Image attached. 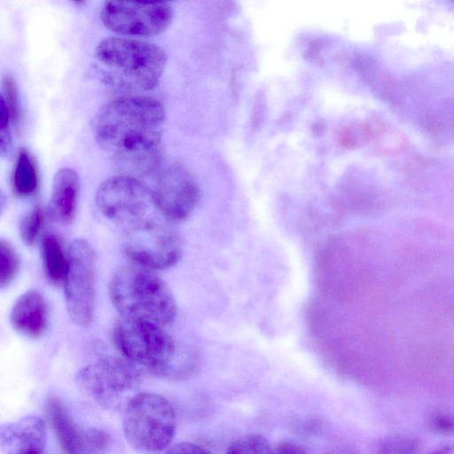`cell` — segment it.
<instances>
[{
    "mask_svg": "<svg viewBox=\"0 0 454 454\" xmlns=\"http://www.w3.org/2000/svg\"><path fill=\"white\" fill-rule=\"evenodd\" d=\"M45 412L65 454H102L109 446L107 434L97 428H82L58 398L48 399Z\"/></svg>",
    "mask_w": 454,
    "mask_h": 454,
    "instance_id": "cell-12",
    "label": "cell"
},
{
    "mask_svg": "<svg viewBox=\"0 0 454 454\" xmlns=\"http://www.w3.org/2000/svg\"><path fill=\"white\" fill-rule=\"evenodd\" d=\"M1 101L8 110L12 122L17 124L20 117L19 96L15 80L10 73L2 81Z\"/></svg>",
    "mask_w": 454,
    "mask_h": 454,
    "instance_id": "cell-22",
    "label": "cell"
},
{
    "mask_svg": "<svg viewBox=\"0 0 454 454\" xmlns=\"http://www.w3.org/2000/svg\"><path fill=\"white\" fill-rule=\"evenodd\" d=\"M162 104L151 97L114 99L98 114L95 131L126 176L148 175L158 168L161 154Z\"/></svg>",
    "mask_w": 454,
    "mask_h": 454,
    "instance_id": "cell-1",
    "label": "cell"
},
{
    "mask_svg": "<svg viewBox=\"0 0 454 454\" xmlns=\"http://www.w3.org/2000/svg\"><path fill=\"white\" fill-rule=\"evenodd\" d=\"M1 103V108H0V135H1V143H0V148H1V153L4 154L5 152L8 151L11 145V132H10V122H12L9 112L7 108L5 107L3 101H0Z\"/></svg>",
    "mask_w": 454,
    "mask_h": 454,
    "instance_id": "cell-24",
    "label": "cell"
},
{
    "mask_svg": "<svg viewBox=\"0 0 454 454\" xmlns=\"http://www.w3.org/2000/svg\"><path fill=\"white\" fill-rule=\"evenodd\" d=\"M1 447L6 454H23L32 450H43L46 442L43 420L28 416L1 428Z\"/></svg>",
    "mask_w": 454,
    "mask_h": 454,
    "instance_id": "cell-13",
    "label": "cell"
},
{
    "mask_svg": "<svg viewBox=\"0 0 454 454\" xmlns=\"http://www.w3.org/2000/svg\"><path fill=\"white\" fill-rule=\"evenodd\" d=\"M165 454H213L208 450L200 445L182 442L172 445Z\"/></svg>",
    "mask_w": 454,
    "mask_h": 454,
    "instance_id": "cell-25",
    "label": "cell"
},
{
    "mask_svg": "<svg viewBox=\"0 0 454 454\" xmlns=\"http://www.w3.org/2000/svg\"><path fill=\"white\" fill-rule=\"evenodd\" d=\"M123 250L136 264L148 269L175 265L184 253V241L170 225L141 219L126 227Z\"/></svg>",
    "mask_w": 454,
    "mask_h": 454,
    "instance_id": "cell-7",
    "label": "cell"
},
{
    "mask_svg": "<svg viewBox=\"0 0 454 454\" xmlns=\"http://www.w3.org/2000/svg\"><path fill=\"white\" fill-rule=\"evenodd\" d=\"M176 419L172 404L153 393H139L126 405L122 430L136 450L157 452L165 449L176 432Z\"/></svg>",
    "mask_w": 454,
    "mask_h": 454,
    "instance_id": "cell-4",
    "label": "cell"
},
{
    "mask_svg": "<svg viewBox=\"0 0 454 454\" xmlns=\"http://www.w3.org/2000/svg\"><path fill=\"white\" fill-rule=\"evenodd\" d=\"M23 454H43V450H32L26 451Z\"/></svg>",
    "mask_w": 454,
    "mask_h": 454,
    "instance_id": "cell-29",
    "label": "cell"
},
{
    "mask_svg": "<svg viewBox=\"0 0 454 454\" xmlns=\"http://www.w3.org/2000/svg\"><path fill=\"white\" fill-rule=\"evenodd\" d=\"M95 200L106 218L127 226L143 219L153 202L151 191L136 177L126 175L101 183Z\"/></svg>",
    "mask_w": 454,
    "mask_h": 454,
    "instance_id": "cell-10",
    "label": "cell"
},
{
    "mask_svg": "<svg viewBox=\"0 0 454 454\" xmlns=\"http://www.w3.org/2000/svg\"><path fill=\"white\" fill-rule=\"evenodd\" d=\"M109 297L121 318L162 327L176 316V304L168 285L151 269L138 264L119 267L108 286Z\"/></svg>",
    "mask_w": 454,
    "mask_h": 454,
    "instance_id": "cell-2",
    "label": "cell"
},
{
    "mask_svg": "<svg viewBox=\"0 0 454 454\" xmlns=\"http://www.w3.org/2000/svg\"><path fill=\"white\" fill-rule=\"evenodd\" d=\"M10 320L19 333L38 338L45 331L48 321V309L44 298L35 290L21 294L15 301Z\"/></svg>",
    "mask_w": 454,
    "mask_h": 454,
    "instance_id": "cell-15",
    "label": "cell"
},
{
    "mask_svg": "<svg viewBox=\"0 0 454 454\" xmlns=\"http://www.w3.org/2000/svg\"><path fill=\"white\" fill-rule=\"evenodd\" d=\"M80 181L79 176L70 168H59L52 182L49 204L51 217L62 223H71L77 212Z\"/></svg>",
    "mask_w": 454,
    "mask_h": 454,
    "instance_id": "cell-14",
    "label": "cell"
},
{
    "mask_svg": "<svg viewBox=\"0 0 454 454\" xmlns=\"http://www.w3.org/2000/svg\"><path fill=\"white\" fill-rule=\"evenodd\" d=\"M272 454H308V452L300 444L291 441H286L280 442L275 448Z\"/></svg>",
    "mask_w": 454,
    "mask_h": 454,
    "instance_id": "cell-26",
    "label": "cell"
},
{
    "mask_svg": "<svg viewBox=\"0 0 454 454\" xmlns=\"http://www.w3.org/2000/svg\"><path fill=\"white\" fill-rule=\"evenodd\" d=\"M97 256L83 239L72 241L67 249L64 280L67 310L72 321L86 327L93 321L96 306Z\"/></svg>",
    "mask_w": 454,
    "mask_h": 454,
    "instance_id": "cell-6",
    "label": "cell"
},
{
    "mask_svg": "<svg viewBox=\"0 0 454 454\" xmlns=\"http://www.w3.org/2000/svg\"><path fill=\"white\" fill-rule=\"evenodd\" d=\"M112 339L125 358L151 373L166 375L174 370L176 347L162 326L120 317L114 325Z\"/></svg>",
    "mask_w": 454,
    "mask_h": 454,
    "instance_id": "cell-5",
    "label": "cell"
},
{
    "mask_svg": "<svg viewBox=\"0 0 454 454\" xmlns=\"http://www.w3.org/2000/svg\"><path fill=\"white\" fill-rule=\"evenodd\" d=\"M38 183L39 176L35 160L27 149L22 148L19 152L13 169V190L20 197H28L35 192Z\"/></svg>",
    "mask_w": 454,
    "mask_h": 454,
    "instance_id": "cell-17",
    "label": "cell"
},
{
    "mask_svg": "<svg viewBox=\"0 0 454 454\" xmlns=\"http://www.w3.org/2000/svg\"><path fill=\"white\" fill-rule=\"evenodd\" d=\"M43 268L47 279L54 286L64 284L67 270V251L55 234L43 237L41 244Z\"/></svg>",
    "mask_w": 454,
    "mask_h": 454,
    "instance_id": "cell-16",
    "label": "cell"
},
{
    "mask_svg": "<svg viewBox=\"0 0 454 454\" xmlns=\"http://www.w3.org/2000/svg\"><path fill=\"white\" fill-rule=\"evenodd\" d=\"M430 454H454V445H447L438 448Z\"/></svg>",
    "mask_w": 454,
    "mask_h": 454,
    "instance_id": "cell-28",
    "label": "cell"
},
{
    "mask_svg": "<svg viewBox=\"0 0 454 454\" xmlns=\"http://www.w3.org/2000/svg\"><path fill=\"white\" fill-rule=\"evenodd\" d=\"M96 57L112 79L140 90L158 85L167 62V54L160 46L125 37L102 40L96 48Z\"/></svg>",
    "mask_w": 454,
    "mask_h": 454,
    "instance_id": "cell-3",
    "label": "cell"
},
{
    "mask_svg": "<svg viewBox=\"0 0 454 454\" xmlns=\"http://www.w3.org/2000/svg\"><path fill=\"white\" fill-rule=\"evenodd\" d=\"M325 454H359L353 447L348 445H337L330 448Z\"/></svg>",
    "mask_w": 454,
    "mask_h": 454,
    "instance_id": "cell-27",
    "label": "cell"
},
{
    "mask_svg": "<svg viewBox=\"0 0 454 454\" xmlns=\"http://www.w3.org/2000/svg\"><path fill=\"white\" fill-rule=\"evenodd\" d=\"M153 203L170 222H182L196 208L200 191L195 178L180 164H171L161 170L153 185Z\"/></svg>",
    "mask_w": 454,
    "mask_h": 454,
    "instance_id": "cell-11",
    "label": "cell"
},
{
    "mask_svg": "<svg viewBox=\"0 0 454 454\" xmlns=\"http://www.w3.org/2000/svg\"><path fill=\"white\" fill-rule=\"evenodd\" d=\"M45 221V210L41 206L30 209L21 219L20 235L23 242L33 245L41 233Z\"/></svg>",
    "mask_w": 454,
    "mask_h": 454,
    "instance_id": "cell-19",
    "label": "cell"
},
{
    "mask_svg": "<svg viewBox=\"0 0 454 454\" xmlns=\"http://www.w3.org/2000/svg\"><path fill=\"white\" fill-rule=\"evenodd\" d=\"M269 441L258 434L244 435L229 447L226 454H272Z\"/></svg>",
    "mask_w": 454,
    "mask_h": 454,
    "instance_id": "cell-20",
    "label": "cell"
},
{
    "mask_svg": "<svg viewBox=\"0 0 454 454\" xmlns=\"http://www.w3.org/2000/svg\"><path fill=\"white\" fill-rule=\"evenodd\" d=\"M418 438L406 434H393L382 438L377 444L375 454H419Z\"/></svg>",
    "mask_w": 454,
    "mask_h": 454,
    "instance_id": "cell-18",
    "label": "cell"
},
{
    "mask_svg": "<svg viewBox=\"0 0 454 454\" xmlns=\"http://www.w3.org/2000/svg\"><path fill=\"white\" fill-rule=\"evenodd\" d=\"M431 431L441 434H454V414L444 411L434 412L427 420Z\"/></svg>",
    "mask_w": 454,
    "mask_h": 454,
    "instance_id": "cell-23",
    "label": "cell"
},
{
    "mask_svg": "<svg viewBox=\"0 0 454 454\" xmlns=\"http://www.w3.org/2000/svg\"><path fill=\"white\" fill-rule=\"evenodd\" d=\"M0 285L4 288L17 276L20 260L13 247L3 239L0 241Z\"/></svg>",
    "mask_w": 454,
    "mask_h": 454,
    "instance_id": "cell-21",
    "label": "cell"
},
{
    "mask_svg": "<svg viewBox=\"0 0 454 454\" xmlns=\"http://www.w3.org/2000/svg\"><path fill=\"white\" fill-rule=\"evenodd\" d=\"M76 380L99 404L109 407L116 404L125 392L138 386L140 372L127 358L105 356L80 370Z\"/></svg>",
    "mask_w": 454,
    "mask_h": 454,
    "instance_id": "cell-8",
    "label": "cell"
},
{
    "mask_svg": "<svg viewBox=\"0 0 454 454\" xmlns=\"http://www.w3.org/2000/svg\"><path fill=\"white\" fill-rule=\"evenodd\" d=\"M100 18L115 33L152 36L168 27L173 11L164 2L107 1L102 6Z\"/></svg>",
    "mask_w": 454,
    "mask_h": 454,
    "instance_id": "cell-9",
    "label": "cell"
}]
</instances>
